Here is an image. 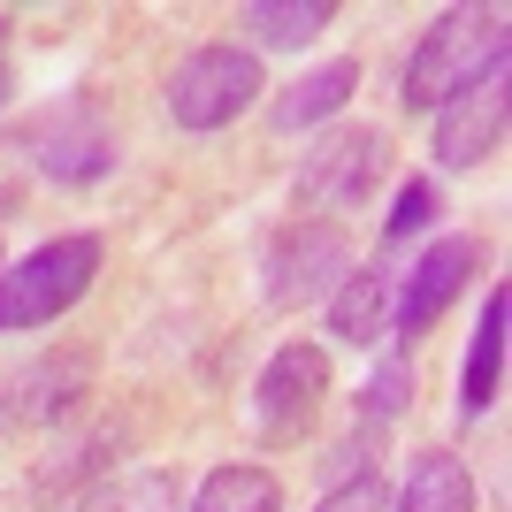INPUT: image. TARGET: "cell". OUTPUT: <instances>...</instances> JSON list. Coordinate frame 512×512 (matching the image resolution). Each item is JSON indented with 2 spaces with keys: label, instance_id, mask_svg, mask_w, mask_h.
<instances>
[{
  "label": "cell",
  "instance_id": "1",
  "mask_svg": "<svg viewBox=\"0 0 512 512\" xmlns=\"http://www.w3.org/2000/svg\"><path fill=\"white\" fill-rule=\"evenodd\" d=\"M505 46H512L505 8H444V16L421 31V46H413L398 100H406L413 115H436V107L467 100V92H482L490 77H505Z\"/></svg>",
  "mask_w": 512,
  "mask_h": 512
},
{
  "label": "cell",
  "instance_id": "2",
  "mask_svg": "<svg viewBox=\"0 0 512 512\" xmlns=\"http://www.w3.org/2000/svg\"><path fill=\"white\" fill-rule=\"evenodd\" d=\"M100 260H107V245L92 230L46 237V245H31L23 260H8V268H0V337H8V329H46V321H62L69 306L92 291Z\"/></svg>",
  "mask_w": 512,
  "mask_h": 512
},
{
  "label": "cell",
  "instance_id": "3",
  "mask_svg": "<svg viewBox=\"0 0 512 512\" xmlns=\"http://www.w3.org/2000/svg\"><path fill=\"white\" fill-rule=\"evenodd\" d=\"M352 268H360V260H352V237H344L337 222H306L299 214V222H283V230L268 237V253H260V299L276 306V314L321 306Z\"/></svg>",
  "mask_w": 512,
  "mask_h": 512
},
{
  "label": "cell",
  "instance_id": "4",
  "mask_svg": "<svg viewBox=\"0 0 512 512\" xmlns=\"http://www.w3.org/2000/svg\"><path fill=\"white\" fill-rule=\"evenodd\" d=\"M92 375H100V352L92 344H54L39 360H23L0 375V436H39V428L69 421V413L92 398Z\"/></svg>",
  "mask_w": 512,
  "mask_h": 512
},
{
  "label": "cell",
  "instance_id": "5",
  "mask_svg": "<svg viewBox=\"0 0 512 512\" xmlns=\"http://www.w3.org/2000/svg\"><path fill=\"white\" fill-rule=\"evenodd\" d=\"M260 92L268 85H260V62L245 54V46H192V54L169 69L176 130H222V123H237Z\"/></svg>",
  "mask_w": 512,
  "mask_h": 512
},
{
  "label": "cell",
  "instance_id": "6",
  "mask_svg": "<svg viewBox=\"0 0 512 512\" xmlns=\"http://www.w3.org/2000/svg\"><path fill=\"white\" fill-rule=\"evenodd\" d=\"M321 398H329V352L306 337H291L276 352V360L260 367V383H253V421L268 444H291V436H306L321 413Z\"/></svg>",
  "mask_w": 512,
  "mask_h": 512
},
{
  "label": "cell",
  "instance_id": "7",
  "mask_svg": "<svg viewBox=\"0 0 512 512\" xmlns=\"http://www.w3.org/2000/svg\"><path fill=\"white\" fill-rule=\"evenodd\" d=\"M390 169V138L375 123L329 130L314 153L299 161V207H360Z\"/></svg>",
  "mask_w": 512,
  "mask_h": 512
},
{
  "label": "cell",
  "instance_id": "8",
  "mask_svg": "<svg viewBox=\"0 0 512 512\" xmlns=\"http://www.w3.org/2000/svg\"><path fill=\"white\" fill-rule=\"evenodd\" d=\"M474 268H482V237H459V230L436 237V245L413 260L406 276H398L390 329H398V337H421V329H436V321H444V306L474 283Z\"/></svg>",
  "mask_w": 512,
  "mask_h": 512
},
{
  "label": "cell",
  "instance_id": "9",
  "mask_svg": "<svg viewBox=\"0 0 512 512\" xmlns=\"http://www.w3.org/2000/svg\"><path fill=\"white\" fill-rule=\"evenodd\" d=\"M23 153H31V169L54 176V184H100L107 169H115V130L100 123V107H54L31 138H23Z\"/></svg>",
  "mask_w": 512,
  "mask_h": 512
},
{
  "label": "cell",
  "instance_id": "10",
  "mask_svg": "<svg viewBox=\"0 0 512 512\" xmlns=\"http://www.w3.org/2000/svg\"><path fill=\"white\" fill-rule=\"evenodd\" d=\"M505 77H490L482 92L467 100L436 107V130H428V153H436V169H474V161H490L505 146Z\"/></svg>",
  "mask_w": 512,
  "mask_h": 512
},
{
  "label": "cell",
  "instance_id": "11",
  "mask_svg": "<svg viewBox=\"0 0 512 512\" xmlns=\"http://www.w3.org/2000/svg\"><path fill=\"white\" fill-rule=\"evenodd\" d=\"M390 299H398V268H390V260L352 268V276L329 291V337H344V344H383Z\"/></svg>",
  "mask_w": 512,
  "mask_h": 512
},
{
  "label": "cell",
  "instance_id": "12",
  "mask_svg": "<svg viewBox=\"0 0 512 512\" xmlns=\"http://www.w3.org/2000/svg\"><path fill=\"white\" fill-rule=\"evenodd\" d=\"M505 314L512 299L490 291L482 299V321H474V344H467V375H459V421H482L497 406V375H505Z\"/></svg>",
  "mask_w": 512,
  "mask_h": 512
},
{
  "label": "cell",
  "instance_id": "13",
  "mask_svg": "<svg viewBox=\"0 0 512 512\" xmlns=\"http://www.w3.org/2000/svg\"><path fill=\"white\" fill-rule=\"evenodd\" d=\"M352 92H360V62H321V69H306L299 85L291 92H276V107H268V123L283 130V138H291V130H314V123H329V115H337L344 100H352Z\"/></svg>",
  "mask_w": 512,
  "mask_h": 512
},
{
  "label": "cell",
  "instance_id": "14",
  "mask_svg": "<svg viewBox=\"0 0 512 512\" xmlns=\"http://www.w3.org/2000/svg\"><path fill=\"white\" fill-rule=\"evenodd\" d=\"M77 512H192L176 467H130V474H107L92 482V497Z\"/></svg>",
  "mask_w": 512,
  "mask_h": 512
},
{
  "label": "cell",
  "instance_id": "15",
  "mask_svg": "<svg viewBox=\"0 0 512 512\" xmlns=\"http://www.w3.org/2000/svg\"><path fill=\"white\" fill-rule=\"evenodd\" d=\"M398 512H474V474L459 451H421L406 474V497Z\"/></svg>",
  "mask_w": 512,
  "mask_h": 512
},
{
  "label": "cell",
  "instance_id": "16",
  "mask_svg": "<svg viewBox=\"0 0 512 512\" xmlns=\"http://www.w3.org/2000/svg\"><path fill=\"white\" fill-rule=\"evenodd\" d=\"M329 23H337L329 0H245V8H237V31H253L260 46H306V39H321Z\"/></svg>",
  "mask_w": 512,
  "mask_h": 512
},
{
  "label": "cell",
  "instance_id": "17",
  "mask_svg": "<svg viewBox=\"0 0 512 512\" xmlns=\"http://www.w3.org/2000/svg\"><path fill=\"white\" fill-rule=\"evenodd\" d=\"M192 512H283V482L268 467L230 459V467H214L207 482L192 490Z\"/></svg>",
  "mask_w": 512,
  "mask_h": 512
},
{
  "label": "cell",
  "instance_id": "18",
  "mask_svg": "<svg viewBox=\"0 0 512 512\" xmlns=\"http://www.w3.org/2000/svg\"><path fill=\"white\" fill-rule=\"evenodd\" d=\"M428 222H436V184H428V176H406L398 199H390V214H383V245H406V237L428 230Z\"/></svg>",
  "mask_w": 512,
  "mask_h": 512
},
{
  "label": "cell",
  "instance_id": "19",
  "mask_svg": "<svg viewBox=\"0 0 512 512\" xmlns=\"http://www.w3.org/2000/svg\"><path fill=\"white\" fill-rule=\"evenodd\" d=\"M360 413H367V428H390L406 413V360H398V352H390V360L375 367V383L360 390Z\"/></svg>",
  "mask_w": 512,
  "mask_h": 512
},
{
  "label": "cell",
  "instance_id": "20",
  "mask_svg": "<svg viewBox=\"0 0 512 512\" xmlns=\"http://www.w3.org/2000/svg\"><path fill=\"white\" fill-rule=\"evenodd\" d=\"M107 444H115V428H100V436H85V444H69V459H54V467H39V474H31V490H39V497L69 490L77 474H92V467H100V451H107Z\"/></svg>",
  "mask_w": 512,
  "mask_h": 512
},
{
  "label": "cell",
  "instance_id": "21",
  "mask_svg": "<svg viewBox=\"0 0 512 512\" xmlns=\"http://www.w3.org/2000/svg\"><path fill=\"white\" fill-rule=\"evenodd\" d=\"M314 512H390V490L383 474H352V482H329V497Z\"/></svg>",
  "mask_w": 512,
  "mask_h": 512
},
{
  "label": "cell",
  "instance_id": "22",
  "mask_svg": "<svg viewBox=\"0 0 512 512\" xmlns=\"http://www.w3.org/2000/svg\"><path fill=\"white\" fill-rule=\"evenodd\" d=\"M375 451H383V428H352L337 451H329V482H352V474H375Z\"/></svg>",
  "mask_w": 512,
  "mask_h": 512
},
{
  "label": "cell",
  "instance_id": "23",
  "mask_svg": "<svg viewBox=\"0 0 512 512\" xmlns=\"http://www.w3.org/2000/svg\"><path fill=\"white\" fill-rule=\"evenodd\" d=\"M0 31H8V23H0ZM0 107H8V62H0Z\"/></svg>",
  "mask_w": 512,
  "mask_h": 512
},
{
  "label": "cell",
  "instance_id": "24",
  "mask_svg": "<svg viewBox=\"0 0 512 512\" xmlns=\"http://www.w3.org/2000/svg\"><path fill=\"white\" fill-rule=\"evenodd\" d=\"M0 268H8V260H0Z\"/></svg>",
  "mask_w": 512,
  "mask_h": 512
}]
</instances>
